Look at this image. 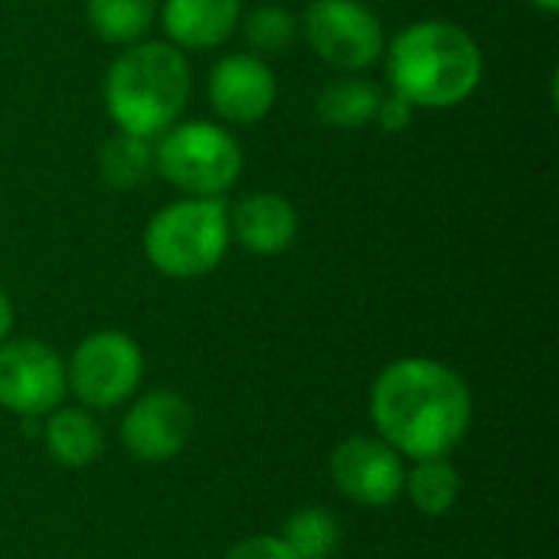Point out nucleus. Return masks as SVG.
I'll return each mask as SVG.
<instances>
[{
  "mask_svg": "<svg viewBox=\"0 0 559 559\" xmlns=\"http://www.w3.org/2000/svg\"><path fill=\"white\" fill-rule=\"evenodd\" d=\"M472 390L449 364L400 357L370 386V423L403 459L452 455L472 429Z\"/></svg>",
  "mask_w": 559,
  "mask_h": 559,
  "instance_id": "1",
  "label": "nucleus"
},
{
  "mask_svg": "<svg viewBox=\"0 0 559 559\" xmlns=\"http://www.w3.org/2000/svg\"><path fill=\"white\" fill-rule=\"evenodd\" d=\"M383 56L393 92L416 108H455L475 95L485 75L478 39L452 20L409 23Z\"/></svg>",
  "mask_w": 559,
  "mask_h": 559,
  "instance_id": "2",
  "label": "nucleus"
},
{
  "mask_svg": "<svg viewBox=\"0 0 559 559\" xmlns=\"http://www.w3.org/2000/svg\"><path fill=\"white\" fill-rule=\"evenodd\" d=\"M193 75L183 49L160 39L124 46L105 72V111L118 131L157 138L183 115Z\"/></svg>",
  "mask_w": 559,
  "mask_h": 559,
  "instance_id": "3",
  "label": "nucleus"
},
{
  "mask_svg": "<svg viewBox=\"0 0 559 559\" xmlns=\"http://www.w3.org/2000/svg\"><path fill=\"white\" fill-rule=\"evenodd\" d=\"M229 206L223 197H183L160 206L144 229V255L167 278L210 275L229 249Z\"/></svg>",
  "mask_w": 559,
  "mask_h": 559,
  "instance_id": "4",
  "label": "nucleus"
},
{
  "mask_svg": "<svg viewBox=\"0 0 559 559\" xmlns=\"http://www.w3.org/2000/svg\"><path fill=\"white\" fill-rule=\"evenodd\" d=\"M154 144V174L183 197H223L242 174L239 141L216 121L170 124Z\"/></svg>",
  "mask_w": 559,
  "mask_h": 559,
  "instance_id": "5",
  "label": "nucleus"
},
{
  "mask_svg": "<svg viewBox=\"0 0 559 559\" xmlns=\"http://www.w3.org/2000/svg\"><path fill=\"white\" fill-rule=\"evenodd\" d=\"M144 377V354L124 331L105 328L79 341L66 360V386L79 406L105 413L134 400Z\"/></svg>",
  "mask_w": 559,
  "mask_h": 559,
  "instance_id": "6",
  "label": "nucleus"
},
{
  "mask_svg": "<svg viewBox=\"0 0 559 559\" xmlns=\"http://www.w3.org/2000/svg\"><path fill=\"white\" fill-rule=\"evenodd\" d=\"M301 29L314 56L341 72L370 69L386 52L383 23L360 0H311Z\"/></svg>",
  "mask_w": 559,
  "mask_h": 559,
  "instance_id": "7",
  "label": "nucleus"
},
{
  "mask_svg": "<svg viewBox=\"0 0 559 559\" xmlns=\"http://www.w3.org/2000/svg\"><path fill=\"white\" fill-rule=\"evenodd\" d=\"M66 393V364L46 341L7 337L0 344V409L39 419L62 406Z\"/></svg>",
  "mask_w": 559,
  "mask_h": 559,
  "instance_id": "8",
  "label": "nucleus"
},
{
  "mask_svg": "<svg viewBox=\"0 0 559 559\" xmlns=\"http://www.w3.org/2000/svg\"><path fill=\"white\" fill-rule=\"evenodd\" d=\"M331 481L360 508H390L403 495L406 462L380 436H350L331 452Z\"/></svg>",
  "mask_w": 559,
  "mask_h": 559,
  "instance_id": "9",
  "label": "nucleus"
},
{
  "mask_svg": "<svg viewBox=\"0 0 559 559\" xmlns=\"http://www.w3.org/2000/svg\"><path fill=\"white\" fill-rule=\"evenodd\" d=\"M193 439V409L174 390H151L138 396L121 419V445L144 465L177 459Z\"/></svg>",
  "mask_w": 559,
  "mask_h": 559,
  "instance_id": "10",
  "label": "nucleus"
},
{
  "mask_svg": "<svg viewBox=\"0 0 559 559\" xmlns=\"http://www.w3.org/2000/svg\"><path fill=\"white\" fill-rule=\"evenodd\" d=\"M206 95L213 111L229 124H252L262 121L275 98L278 79L272 66L255 52H233L223 56L206 79Z\"/></svg>",
  "mask_w": 559,
  "mask_h": 559,
  "instance_id": "11",
  "label": "nucleus"
},
{
  "mask_svg": "<svg viewBox=\"0 0 559 559\" xmlns=\"http://www.w3.org/2000/svg\"><path fill=\"white\" fill-rule=\"evenodd\" d=\"M298 236V210L282 193H249L229 210V239L252 255H278Z\"/></svg>",
  "mask_w": 559,
  "mask_h": 559,
  "instance_id": "12",
  "label": "nucleus"
},
{
  "mask_svg": "<svg viewBox=\"0 0 559 559\" xmlns=\"http://www.w3.org/2000/svg\"><path fill=\"white\" fill-rule=\"evenodd\" d=\"M242 0H164L160 23L177 49H213L233 36Z\"/></svg>",
  "mask_w": 559,
  "mask_h": 559,
  "instance_id": "13",
  "label": "nucleus"
},
{
  "mask_svg": "<svg viewBox=\"0 0 559 559\" xmlns=\"http://www.w3.org/2000/svg\"><path fill=\"white\" fill-rule=\"evenodd\" d=\"M43 442L49 459L62 468H88L105 452V432L85 406H56L46 416Z\"/></svg>",
  "mask_w": 559,
  "mask_h": 559,
  "instance_id": "14",
  "label": "nucleus"
},
{
  "mask_svg": "<svg viewBox=\"0 0 559 559\" xmlns=\"http://www.w3.org/2000/svg\"><path fill=\"white\" fill-rule=\"evenodd\" d=\"M154 174V138L115 131L98 147V177L108 190H134Z\"/></svg>",
  "mask_w": 559,
  "mask_h": 559,
  "instance_id": "15",
  "label": "nucleus"
},
{
  "mask_svg": "<svg viewBox=\"0 0 559 559\" xmlns=\"http://www.w3.org/2000/svg\"><path fill=\"white\" fill-rule=\"evenodd\" d=\"M403 491H406L409 504L423 518H445L459 504L462 475L449 462V455H442V459H419V462H413V468H406Z\"/></svg>",
  "mask_w": 559,
  "mask_h": 559,
  "instance_id": "16",
  "label": "nucleus"
},
{
  "mask_svg": "<svg viewBox=\"0 0 559 559\" xmlns=\"http://www.w3.org/2000/svg\"><path fill=\"white\" fill-rule=\"evenodd\" d=\"M380 88L367 79H354V75H344V79H334L328 82L318 98H314V111L324 124L331 128H344V131H354V128H364L373 121L377 115V105H380Z\"/></svg>",
  "mask_w": 559,
  "mask_h": 559,
  "instance_id": "17",
  "label": "nucleus"
},
{
  "mask_svg": "<svg viewBox=\"0 0 559 559\" xmlns=\"http://www.w3.org/2000/svg\"><path fill=\"white\" fill-rule=\"evenodd\" d=\"M85 16L102 43L131 46L151 33L157 0H85Z\"/></svg>",
  "mask_w": 559,
  "mask_h": 559,
  "instance_id": "18",
  "label": "nucleus"
},
{
  "mask_svg": "<svg viewBox=\"0 0 559 559\" xmlns=\"http://www.w3.org/2000/svg\"><path fill=\"white\" fill-rule=\"evenodd\" d=\"M285 547L298 559H331L341 547V521L328 508H298L288 514L282 534Z\"/></svg>",
  "mask_w": 559,
  "mask_h": 559,
  "instance_id": "19",
  "label": "nucleus"
},
{
  "mask_svg": "<svg viewBox=\"0 0 559 559\" xmlns=\"http://www.w3.org/2000/svg\"><path fill=\"white\" fill-rule=\"evenodd\" d=\"M239 23H242V36L255 56H282L298 39V20L278 3H262L255 10H249L246 20H239Z\"/></svg>",
  "mask_w": 559,
  "mask_h": 559,
  "instance_id": "20",
  "label": "nucleus"
},
{
  "mask_svg": "<svg viewBox=\"0 0 559 559\" xmlns=\"http://www.w3.org/2000/svg\"><path fill=\"white\" fill-rule=\"evenodd\" d=\"M413 111H416V105L409 98H403L400 92H390V95H380V105H377L373 121L386 134H400V131H406L413 124Z\"/></svg>",
  "mask_w": 559,
  "mask_h": 559,
  "instance_id": "21",
  "label": "nucleus"
},
{
  "mask_svg": "<svg viewBox=\"0 0 559 559\" xmlns=\"http://www.w3.org/2000/svg\"><path fill=\"white\" fill-rule=\"evenodd\" d=\"M226 559H298L282 537H272V534H252L246 540H239Z\"/></svg>",
  "mask_w": 559,
  "mask_h": 559,
  "instance_id": "22",
  "label": "nucleus"
},
{
  "mask_svg": "<svg viewBox=\"0 0 559 559\" xmlns=\"http://www.w3.org/2000/svg\"><path fill=\"white\" fill-rule=\"evenodd\" d=\"M10 331H13V301H10V295L0 288V344L10 337Z\"/></svg>",
  "mask_w": 559,
  "mask_h": 559,
  "instance_id": "23",
  "label": "nucleus"
},
{
  "mask_svg": "<svg viewBox=\"0 0 559 559\" xmlns=\"http://www.w3.org/2000/svg\"><path fill=\"white\" fill-rule=\"evenodd\" d=\"M531 3L544 13H559V0H531Z\"/></svg>",
  "mask_w": 559,
  "mask_h": 559,
  "instance_id": "24",
  "label": "nucleus"
}]
</instances>
